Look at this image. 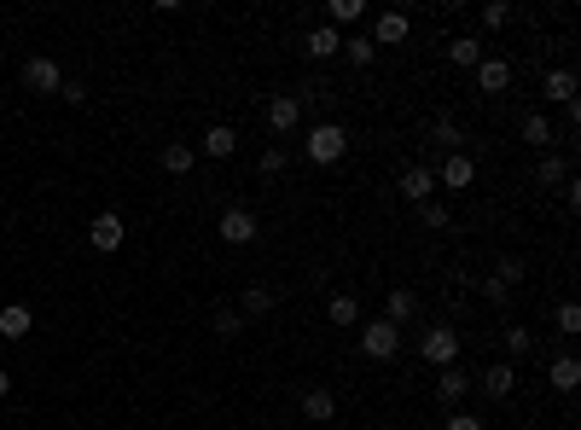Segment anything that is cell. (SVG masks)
I'll list each match as a JSON object with an SVG mask.
<instances>
[{
    "label": "cell",
    "instance_id": "6da1fadb",
    "mask_svg": "<svg viewBox=\"0 0 581 430\" xmlns=\"http://www.w3.org/2000/svg\"><path fill=\"white\" fill-rule=\"evenodd\" d=\"M343 152H349V134H343L338 122H314V128H308V140H303V157H308L314 169L338 163Z\"/></svg>",
    "mask_w": 581,
    "mask_h": 430
},
{
    "label": "cell",
    "instance_id": "7a4b0ae2",
    "mask_svg": "<svg viewBox=\"0 0 581 430\" xmlns=\"http://www.w3.org/2000/svg\"><path fill=\"white\" fill-rule=\"evenodd\" d=\"M361 355L366 361H395V355H401V326L384 320V314H378V320H361Z\"/></svg>",
    "mask_w": 581,
    "mask_h": 430
},
{
    "label": "cell",
    "instance_id": "3957f363",
    "mask_svg": "<svg viewBox=\"0 0 581 430\" xmlns=\"http://www.w3.org/2000/svg\"><path fill=\"white\" fill-rule=\"evenodd\" d=\"M221 244H233V250H244V244L262 239V221H256V210H244V204H233V210H221Z\"/></svg>",
    "mask_w": 581,
    "mask_h": 430
},
{
    "label": "cell",
    "instance_id": "277c9868",
    "mask_svg": "<svg viewBox=\"0 0 581 430\" xmlns=\"http://www.w3.org/2000/svg\"><path fill=\"white\" fill-rule=\"evenodd\" d=\"M418 355H425L430 366H460V331L453 326H430L425 343H418Z\"/></svg>",
    "mask_w": 581,
    "mask_h": 430
},
{
    "label": "cell",
    "instance_id": "5b68a950",
    "mask_svg": "<svg viewBox=\"0 0 581 430\" xmlns=\"http://www.w3.org/2000/svg\"><path fill=\"white\" fill-rule=\"evenodd\" d=\"M122 239H128V221H122L117 210H99L88 221V244L93 250H122Z\"/></svg>",
    "mask_w": 581,
    "mask_h": 430
},
{
    "label": "cell",
    "instance_id": "8992f818",
    "mask_svg": "<svg viewBox=\"0 0 581 430\" xmlns=\"http://www.w3.org/2000/svg\"><path fill=\"white\" fill-rule=\"evenodd\" d=\"M262 117H268V128H274V134H291L296 122H303V100H296V93H268Z\"/></svg>",
    "mask_w": 581,
    "mask_h": 430
},
{
    "label": "cell",
    "instance_id": "52a82bcc",
    "mask_svg": "<svg viewBox=\"0 0 581 430\" xmlns=\"http://www.w3.org/2000/svg\"><path fill=\"white\" fill-rule=\"evenodd\" d=\"M471 390H483L489 401H506L517 390V366L512 361H494V366H483V378H471Z\"/></svg>",
    "mask_w": 581,
    "mask_h": 430
},
{
    "label": "cell",
    "instance_id": "ba28073f",
    "mask_svg": "<svg viewBox=\"0 0 581 430\" xmlns=\"http://www.w3.org/2000/svg\"><path fill=\"white\" fill-rule=\"evenodd\" d=\"M471 76H477V93H506L512 88V65H506L500 53H483V65H477Z\"/></svg>",
    "mask_w": 581,
    "mask_h": 430
},
{
    "label": "cell",
    "instance_id": "9c48e42d",
    "mask_svg": "<svg viewBox=\"0 0 581 430\" xmlns=\"http://www.w3.org/2000/svg\"><path fill=\"white\" fill-rule=\"evenodd\" d=\"M430 192H436V169H425V163H413V169H401V198L413 204H430Z\"/></svg>",
    "mask_w": 581,
    "mask_h": 430
},
{
    "label": "cell",
    "instance_id": "30bf717a",
    "mask_svg": "<svg viewBox=\"0 0 581 430\" xmlns=\"http://www.w3.org/2000/svg\"><path fill=\"white\" fill-rule=\"evenodd\" d=\"M23 82H30L35 93H58L65 88V70H58L53 58H30V65H23Z\"/></svg>",
    "mask_w": 581,
    "mask_h": 430
},
{
    "label": "cell",
    "instance_id": "8fae6325",
    "mask_svg": "<svg viewBox=\"0 0 581 430\" xmlns=\"http://www.w3.org/2000/svg\"><path fill=\"white\" fill-rule=\"evenodd\" d=\"M308 58H314V65H326V58H338L343 53V35L331 30V23H314V30H308V47H303Z\"/></svg>",
    "mask_w": 581,
    "mask_h": 430
},
{
    "label": "cell",
    "instance_id": "7c38bea8",
    "mask_svg": "<svg viewBox=\"0 0 581 430\" xmlns=\"http://www.w3.org/2000/svg\"><path fill=\"white\" fill-rule=\"evenodd\" d=\"M471 180H477V163H471V157H465V152H453L448 163L436 169V187H453V192H465V187H471Z\"/></svg>",
    "mask_w": 581,
    "mask_h": 430
},
{
    "label": "cell",
    "instance_id": "4fadbf2b",
    "mask_svg": "<svg viewBox=\"0 0 581 430\" xmlns=\"http://www.w3.org/2000/svg\"><path fill=\"white\" fill-rule=\"evenodd\" d=\"M541 93H547L552 105H570V100H576V70H570V65L547 70V76H541Z\"/></svg>",
    "mask_w": 581,
    "mask_h": 430
},
{
    "label": "cell",
    "instance_id": "5bb4252c",
    "mask_svg": "<svg viewBox=\"0 0 581 430\" xmlns=\"http://www.w3.org/2000/svg\"><path fill=\"white\" fill-rule=\"evenodd\" d=\"M395 41H407V12H378V23H373V47H395Z\"/></svg>",
    "mask_w": 581,
    "mask_h": 430
},
{
    "label": "cell",
    "instance_id": "9a60e30c",
    "mask_svg": "<svg viewBox=\"0 0 581 430\" xmlns=\"http://www.w3.org/2000/svg\"><path fill=\"white\" fill-rule=\"evenodd\" d=\"M448 65L453 70H477L483 65V41H477V35H453L448 41Z\"/></svg>",
    "mask_w": 581,
    "mask_h": 430
},
{
    "label": "cell",
    "instance_id": "2e32d148",
    "mask_svg": "<svg viewBox=\"0 0 581 430\" xmlns=\"http://www.w3.org/2000/svg\"><path fill=\"white\" fill-rule=\"evenodd\" d=\"M517 134H524V145H535V152H552V140H559V134H552V122L541 117V110H529V117L517 122Z\"/></svg>",
    "mask_w": 581,
    "mask_h": 430
},
{
    "label": "cell",
    "instance_id": "e0dca14e",
    "mask_svg": "<svg viewBox=\"0 0 581 430\" xmlns=\"http://www.w3.org/2000/svg\"><path fill=\"white\" fill-rule=\"evenodd\" d=\"M303 419H314V425H331V419H338V396L314 384V390L303 396Z\"/></svg>",
    "mask_w": 581,
    "mask_h": 430
},
{
    "label": "cell",
    "instance_id": "ac0fdd59",
    "mask_svg": "<svg viewBox=\"0 0 581 430\" xmlns=\"http://www.w3.org/2000/svg\"><path fill=\"white\" fill-rule=\"evenodd\" d=\"M30 326H35V314L23 309V303H6V309H0V338H6V343L30 338Z\"/></svg>",
    "mask_w": 581,
    "mask_h": 430
},
{
    "label": "cell",
    "instance_id": "d6986e66",
    "mask_svg": "<svg viewBox=\"0 0 581 430\" xmlns=\"http://www.w3.org/2000/svg\"><path fill=\"white\" fill-rule=\"evenodd\" d=\"M564 180H570V157L541 152V163H535V187H564Z\"/></svg>",
    "mask_w": 581,
    "mask_h": 430
},
{
    "label": "cell",
    "instance_id": "ffe728a7",
    "mask_svg": "<svg viewBox=\"0 0 581 430\" xmlns=\"http://www.w3.org/2000/svg\"><path fill=\"white\" fill-rule=\"evenodd\" d=\"M436 396L448 401V408H453V401H465V396H471V373H460V366H442V378H436Z\"/></svg>",
    "mask_w": 581,
    "mask_h": 430
},
{
    "label": "cell",
    "instance_id": "44dd1931",
    "mask_svg": "<svg viewBox=\"0 0 581 430\" xmlns=\"http://www.w3.org/2000/svg\"><path fill=\"white\" fill-rule=\"evenodd\" d=\"M343 58H349V65H355V70H366V65H373V58H378V47H373V35H366V30H355V35H343Z\"/></svg>",
    "mask_w": 581,
    "mask_h": 430
},
{
    "label": "cell",
    "instance_id": "7402d4cb",
    "mask_svg": "<svg viewBox=\"0 0 581 430\" xmlns=\"http://www.w3.org/2000/svg\"><path fill=\"white\" fill-rule=\"evenodd\" d=\"M326 320H331V326H361V297H349V291H338V297L326 303Z\"/></svg>",
    "mask_w": 581,
    "mask_h": 430
},
{
    "label": "cell",
    "instance_id": "603a6c76",
    "mask_svg": "<svg viewBox=\"0 0 581 430\" xmlns=\"http://www.w3.org/2000/svg\"><path fill=\"white\" fill-rule=\"evenodd\" d=\"M239 152V134L227 128V122H216V128H204V157H233Z\"/></svg>",
    "mask_w": 581,
    "mask_h": 430
},
{
    "label": "cell",
    "instance_id": "cb8c5ba5",
    "mask_svg": "<svg viewBox=\"0 0 581 430\" xmlns=\"http://www.w3.org/2000/svg\"><path fill=\"white\" fill-rule=\"evenodd\" d=\"M547 378H552V390H576L581 384V361H576V355H552Z\"/></svg>",
    "mask_w": 581,
    "mask_h": 430
},
{
    "label": "cell",
    "instance_id": "d4e9b609",
    "mask_svg": "<svg viewBox=\"0 0 581 430\" xmlns=\"http://www.w3.org/2000/svg\"><path fill=\"white\" fill-rule=\"evenodd\" d=\"M413 314H418V297H413L407 285H395V291H390V303H384V320L401 326V320H413Z\"/></svg>",
    "mask_w": 581,
    "mask_h": 430
},
{
    "label": "cell",
    "instance_id": "484cf974",
    "mask_svg": "<svg viewBox=\"0 0 581 430\" xmlns=\"http://www.w3.org/2000/svg\"><path fill=\"white\" fill-rule=\"evenodd\" d=\"M326 18H331V30H349V23H361V18H366V0H331Z\"/></svg>",
    "mask_w": 581,
    "mask_h": 430
},
{
    "label": "cell",
    "instance_id": "4316f807",
    "mask_svg": "<svg viewBox=\"0 0 581 430\" xmlns=\"http://www.w3.org/2000/svg\"><path fill=\"white\" fill-rule=\"evenodd\" d=\"M268 309H274V291H268V285H251V291H244V303H239L244 326H251V320H262Z\"/></svg>",
    "mask_w": 581,
    "mask_h": 430
},
{
    "label": "cell",
    "instance_id": "83f0119b",
    "mask_svg": "<svg viewBox=\"0 0 581 430\" xmlns=\"http://www.w3.org/2000/svg\"><path fill=\"white\" fill-rule=\"evenodd\" d=\"M157 163H163L169 169V175H192V163H198V152H192V145H163V157H157Z\"/></svg>",
    "mask_w": 581,
    "mask_h": 430
},
{
    "label": "cell",
    "instance_id": "f1b7e54d",
    "mask_svg": "<svg viewBox=\"0 0 581 430\" xmlns=\"http://www.w3.org/2000/svg\"><path fill=\"white\" fill-rule=\"evenodd\" d=\"M430 140H436L442 145V152H460V145H465V128H460V122H453V117H436V128H430Z\"/></svg>",
    "mask_w": 581,
    "mask_h": 430
},
{
    "label": "cell",
    "instance_id": "f546056e",
    "mask_svg": "<svg viewBox=\"0 0 581 430\" xmlns=\"http://www.w3.org/2000/svg\"><path fill=\"white\" fill-rule=\"evenodd\" d=\"M256 169H262V180H274V175H286V169H291V152H286V145H268V152H262V157H256Z\"/></svg>",
    "mask_w": 581,
    "mask_h": 430
},
{
    "label": "cell",
    "instance_id": "4dcf8cb0",
    "mask_svg": "<svg viewBox=\"0 0 581 430\" xmlns=\"http://www.w3.org/2000/svg\"><path fill=\"white\" fill-rule=\"evenodd\" d=\"M494 285H506V291H512L517 285V279H524V256H500V262H494Z\"/></svg>",
    "mask_w": 581,
    "mask_h": 430
},
{
    "label": "cell",
    "instance_id": "1f68e13d",
    "mask_svg": "<svg viewBox=\"0 0 581 430\" xmlns=\"http://www.w3.org/2000/svg\"><path fill=\"white\" fill-rule=\"evenodd\" d=\"M529 349H535V331L529 326H506V355L517 361V355H529Z\"/></svg>",
    "mask_w": 581,
    "mask_h": 430
},
{
    "label": "cell",
    "instance_id": "d6a6232c",
    "mask_svg": "<svg viewBox=\"0 0 581 430\" xmlns=\"http://www.w3.org/2000/svg\"><path fill=\"white\" fill-rule=\"evenodd\" d=\"M209 326H216V338H239V331H244V314L239 309H216V320H209Z\"/></svg>",
    "mask_w": 581,
    "mask_h": 430
},
{
    "label": "cell",
    "instance_id": "836d02e7",
    "mask_svg": "<svg viewBox=\"0 0 581 430\" xmlns=\"http://www.w3.org/2000/svg\"><path fill=\"white\" fill-rule=\"evenodd\" d=\"M552 326H559L564 338H576V331H581V309H576V303H559V314H552Z\"/></svg>",
    "mask_w": 581,
    "mask_h": 430
},
{
    "label": "cell",
    "instance_id": "e575fe53",
    "mask_svg": "<svg viewBox=\"0 0 581 430\" xmlns=\"http://www.w3.org/2000/svg\"><path fill=\"white\" fill-rule=\"evenodd\" d=\"M477 18H483L489 30H500V23H512V0H489V6L477 12Z\"/></svg>",
    "mask_w": 581,
    "mask_h": 430
},
{
    "label": "cell",
    "instance_id": "d590c367",
    "mask_svg": "<svg viewBox=\"0 0 581 430\" xmlns=\"http://www.w3.org/2000/svg\"><path fill=\"white\" fill-rule=\"evenodd\" d=\"M418 221H425V227H448V204H436V198H430V204H418Z\"/></svg>",
    "mask_w": 581,
    "mask_h": 430
},
{
    "label": "cell",
    "instance_id": "8d00e7d4",
    "mask_svg": "<svg viewBox=\"0 0 581 430\" xmlns=\"http://www.w3.org/2000/svg\"><path fill=\"white\" fill-rule=\"evenodd\" d=\"M58 100H65V105H82V100H88V88H82V82H65V88H58Z\"/></svg>",
    "mask_w": 581,
    "mask_h": 430
},
{
    "label": "cell",
    "instance_id": "74e56055",
    "mask_svg": "<svg viewBox=\"0 0 581 430\" xmlns=\"http://www.w3.org/2000/svg\"><path fill=\"white\" fill-rule=\"evenodd\" d=\"M442 430H483V419H471V413H453V419L442 425Z\"/></svg>",
    "mask_w": 581,
    "mask_h": 430
},
{
    "label": "cell",
    "instance_id": "f35d334b",
    "mask_svg": "<svg viewBox=\"0 0 581 430\" xmlns=\"http://www.w3.org/2000/svg\"><path fill=\"white\" fill-rule=\"evenodd\" d=\"M564 204H570V210H581V180H576V175L564 180Z\"/></svg>",
    "mask_w": 581,
    "mask_h": 430
},
{
    "label": "cell",
    "instance_id": "ab89813d",
    "mask_svg": "<svg viewBox=\"0 0 581 430\" xmlns=\"http://www.w3.org/2000/svg\"><path fill=\"white\" fill-rule=\"evenodd\" d=\"M12 396V373H0V401H6Z\"/></svg>",
    "mask_w": 581,
    "mask_h": 430
},
{
    "label": "cell",
    "instance_id": "60d3db41",
    "mask_svg": "<svg viewBox=\"0 0 581 430\" xmlns=\"http://www.w3.org/2000/svg\"><path fill=\"white\" fill-rule=\"evenodd\" d=\"M70 430H82V425H70Z\"/></svg>",
    "mask_w": 581,
    "mask_h": 430
}]
</instances>
